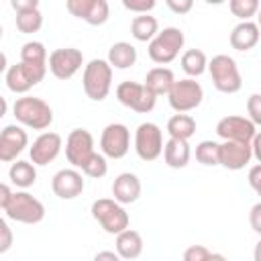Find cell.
<instances>
[{"mask_svg": "<svg viewBox=\"0 0 261 261\" xmlns=\"http://www.w3.org/2000/svg\"><path fill=\"white\" fill-rule=\"evenodd\" d=\"M175 75L169 67H153L147 71V77H145V86L155 94V96H167L175 84Z\"/></svg>", "mask_w": 261, "mask_h": 261, "instance_id": "7402d4cb", "label": "cell"}, {"mask_svg": "<svg viewBox=\"0 0 261 261\" xmlns=\"http://www.w3.org/2000/svg\"><path fill=\"white\" fill-rule=\"evenodd\" d=\"M51 190L61 200H73L84 192V177L77 169H59L51 179Z\"/></svg>", "mask_w": 261, "mask_h": 261, "instance_id": "ac0fdd59", "label": "cell"}, {"mask_svg": "<svg viewBox=\"0 0 261 261\" xmlns=\"http://www.w3.org/2000/svg\"><path fill=\"white\" fill-rule=\"evenodd\" d=\"M167 133L171 139H184L188 141L196 133V120L190 114H173L167 120Z\"/></svg>", "mask_w": 261, "mask_h": 261, "instance_id": "f1b7e54d", "label": "cell"}, {"mask_svg": "<svg viewBox=\"0 0 261 261\" xmlns=\"http://www.w3.org/2000/svg\"><path fill=\"white\" fill-rule=\"evenodd\" d=\"M196 159L202 165H220V143L202 141L196 145Z\"/></svg>", "mask_w": 261, "mask_h": 261, "instance_id": "1f68e13d", "label": "cell"}, {"mask_svg": "<svg viewBox=\"0 0 261 261\" xmlns=\"http://www.w3.org/2000/svg\"><path fill=\"white\" fill-rule=\"evenodd\" d=\"M251 159H253L251 143H237V141L220 143V165L222 167L230 171H239L245 165H249Z\"/></svg>", "mask_w": 261, "mask_h": 261, "instance_id": "d6986e66", "label": "cell"}, {"mask_svg": "<svg viewBox=\"0 0 261 261\" xmlns=\"http://www.w3.org/2000/svg\"><path fill=\"white\" fill-rule=\"evenodd\" d=\"M208 73L212 77L214 88L222 94H234L243 86V77L237 67V61L226 53H218L208 61Z\"/></svg>", "mask_w": 261, "mask_h": 261, "instance_id": "3957f363", "label": "cell"}, {"mask_svg": "<svg viewBox=\"0 0 261 261\" xmlns=\"http://www.w3.org/2000/svg\"><path fill=\"white\" fill-rule=\"evenodd\" d=\"M43 27V14L39 8L33 10H24V12H16V29L24 35L37 33Z\"/></svg>", "mask_w": 261, "mask_h": 261, "instance_id": "4dcf8cb0", "label": "cell"}, {"mask_svg": "<svg viewBox=\"0 0 261 261\" xmlns=\"http://www.w3.org/2000/svg\"><path fill=\"white\" fill-rule=\"evenodd\" d=\"M106 61L116 69H128L137 61V49L126 41H118L108 49Z\"/></svg>", "mask_w": 261, "mask_h": 261, "instance_id": "d4e9b609", "label": "cell"}, {"mask_svg": "<svg viewBox=\"0 0 261 261\" xmlns=\"http://www.w3.org/2000/svg\"><path fill=\"white\" fill-rule=\"evenodd\" d=\"M112 196L122 206L137 202L139 196H141V179L130 171H124V173L116 175V179L112 181Z\"/></svg>", "mask_w": 261, "mask_h": 261, "instance_id": "ffe728a7", "label": "cell"}, {"mask_svg": "<svg viewBox=\"0 0 261 261\" xmlns=\"http://www.w3.org/2000/svg\"><path fill=\"white\" fill-rule=\"evenodd\" d=\"M184 41H186L184 31L179 27H165L149 43V49H147L149 57L163 67L165 63H171L179 55V51L184 49Z\"/></svg>", "mask_w": 261, "mask_h": 261, "instance_id": "8992f818", "label": "cell"}, {"mask_svg": "<svg viewBox=\"0 0 261 261\" xmlns=\"http://www.w3.org/2000/svg\"><path fill=\"white\" fill-rule=\"evenodd\" d=\"M181 69L188 73V77L196 80L208 69V57L202 49H188L181 53Z\"/></svg>", "mask_w": 261, "mask_h": 261, "instance_id": "83f0119b", "label": "cell"}, {"mask_svg": "<svg viewBox=\"0 0 261 261\" xmlns=\"http://www.w3.org/2000/svg\"><path fill=\"white\" fill-rule=\"evenodd\" d=\"M249 222H251V228H253L257 234H261V202L253 204V208H251V212H249Z\"/></svg>", "mask_w": 261, "mask_h": 261, "instance_id": "ab89813d", "label": "cell"}, {"mask_svg": "<svg viewBox=\"0 0 261 261\" xmlns=\"http://www.w3.org/2000/svg\"><path fill=\"white\" fill-rule=\"evenodd\" d=\"M94 137L86 128H73L65 141V157L75 169H84V165L94 155Z\"/></svg>", "mask_w": 261, "mask_h": 261, "instance_id": "7c38bea8", "label": "cell"}, {"mask_svg": "<svg viewBox=\"0 0 261 261\" xmlns=\"http://www.w3.org/2000/svg\"><path fill=\"white\" fill-rule=\"evenodd\" d=\"M8 177L10 181L16 186V188H31L35 181H37V169H35V163L33 161H24V159H18L10 165L8 169Z\"/></svg>", "mask_w": 261, "mask_h": 261, "instance_id": "4316f807", "label": "cell"}, {"mask_svg": "<svg viewBox=\"0 0 261 261\" xmlns=\"http://www.w3.org/2000/svg\"><path fill=\"white\" fill-rule=\"evenodd\" d=\"M116 253L124 261H133L143 253V237L141 232L126 228L124 232L116 234Z\"/></svg>", "mask_w": 261, "mask_h": 261, "instance_id": "603a6c76", "label": "cell"}, {"mask_svg": "<svg viewBox=\"0 0 261 261\" xmlns=\"http://www.w3.org/2000/svg\"><path fill=\"white\" fill-rule=\"evenodd\" d=\"M12 194H14V192L10 190L8 184H2V186H0V208H4V206L8 204V200L12 198Z\"/></svg>", "mask_w": 261, "mask_h": 261, "instance_id": "7bdbcfd3", "label": "cell"}, {"mask_svg": "<svg viewBox=\"0 0 261 261\" xmlns=\"http://www.w3.org/2000/svg\"><path fill=\"white\" fill-rule=\"evenodd\" d=\"M88 177H94V179H100V177H104L106 175V171H108V163H106V157L102 155V153H94L92 155V159L84 165V169H82Z\"/></svg>", "mask_w": 261, "mask_h": 261, "instance_id": "836d02e7", "label": "cell"}, {"mask_svg": "<svg viewBox=\"0 0 261 261\" xmlns=\"http://www.w3.org/2000/svg\"><path fill=\"white\" fill-rule=\"evenodd\" d=\"M210 251L204 245H190L184 251V261H208L210 259Z\"/></svg>", "mask_w": 261, "mask_h": 261, "instance_id": "8d00e7d4", "label": "cell"}, {"mask_svg": "<svg viewBox=\"0 0 261 261\" xmlns=\"http://www.w3.org/2000/svg\"><path fill=\"white\" fill-rule=\"evenodd\" d=\"M251 149H253V157L261 163V133H257L255 139L251 141Z\"/></svg>", "mask_w": 261, "mask_h": 261, "instance_id": "f6af8a7d", "label": "cell"}, {"mask_svg": "<svg viewBox=\"0 0 261 261\" xmlns=\"http://www.w3.org/2000/svg\"><path fill=\"white\" fill-rule=\"evenodd\" d=\"M257 24H259V29H261V8H259V12H257Z\"/></svg>", "mask_w": 261, "mask_h": 261, "instance_id": "c3c4849f", "label": "cell"}, {"mask_svg": "<svg viewBox=\"0 0 261 261\" xmlns=\"http://www.w3.org/2000/svg\"><path fill=\"white\" fill-rule=\"evenodd\" d=\"M4 214L14 220V222H22V224H37L45 218V206L41 200H37L33 194L29 192H14L12 198L8 200V204L2 208Z\"/></svg>", "mask_w": 261, "mask_h": 261, "instance_id": "5b68a950", "label": "cell"}, {"mask_svg": "<svg viewBox=\"0 0 261 261\" xmlns=\"http://www.w3.org/2000/svg\"><path fill=\"white\" fill-rule=\"evenodd\" d=\"M259 24L257 22H251V20H245V22H239L232 33H230V47L245 53V51H251L257 43H259Z\"/></svg>", "mask_w": 261, "mask_h": 261, "instance_id": "44dd1931", "label": "cell"}, {"mask_svg": "<svg viewBox=\"0 0 261 261\" xmlns=\"http://www.w3.org/2000/svg\"><path fill=\"white\" fill-rule=\"evenodd\" d=\"M102 155L108 159H122L130 149V130L122 122H110L100 137Z\"/></svg>", "mask_w": 261, "mask_h": 261, "instance_id": "8fae6325", "label": "cell"}, {"mask_svg": "<svg viewBox=\"0 0 261 261\" xmlns=\"http://www.w3.org/2000/svg\"><path fill=\"white\" fill-rule=\"evenodd\" d=\"M47 73V65H29V63H14L6 69V86L14 94H24L39 82H43Z\"/></svg>", "mask_w": 261, "mask_h": 261, "instance_id": "9c48e42d", "label": "cell"}, {"mask_svg": "<svg viewBox=\"0 0 261 261\" xmlns=\"http://www.w3.org/2000/svg\"><path fill=\"white\" fill-rule=\"evenodd\" d=\"M216 135L222 141H237V143H251L257 135V126L247 116H224L216 124Z\"/></svg>", "mask_w": 261, "mask_h": 261, "instance_id": "5bb4252c", "label": "cell"}, {"mask_svg": "<svg viewBox=\"0 0 261 261\" xmlns=\"http://www.w3.org/2000/svg\"><path fill=\"white\" fill-rule=\"evenodd\" d=\"M94 261H122V259H120L118 253H114V251H100V253L94 257Z\"/></svg>", "mask_w": 261, "mask_h": 261, "instance_id": "ee69618b", "label": "cell"}, {"mask_svg": "<svg viewBox=\"0 0 261 261\" xmlns=\"http://www.w3.org/2000/svg\"><path fill=\"white\" fill-rule=\"evenodd\" d=\"M169 106L177 112V114H186L194 108H198L204 100V88L200 86V82L192 80V77H184L177 80L171 88V92L167 94Z\"/></svg>", "mask_w": 261, "mask_h": 261, "instance_id": "ba28073f", "label": "cell"}, {"mask_svg": "<svg viewBox=\"0 0 261 261\" xmlns=\"http://www.w3.org/2000/svg\"><path fill=\"white\" fill-rule=\"evenodd\" d=\"M155 0H122V6L137 14H149V10L155 8Z\"/></svg>", "mask_w": 261, "mask_h": 261, "instance_id": "d590c367", "label": "cell"}, {"mask_svg": "<svg viewBox=\"0 0 261 261\" xmlns=\"http://www.w3.org/2000/svg\"><path fill=\"white\" fill-rule=\"evenodd\" d=\"M228 6H230V12L237 18H241V22L249 20L251 16H255L259 12V8H261V4L257 0H230Z\"/></svg>", "mask_w": 261, "mask_h": 261, "instance_id": "d6a6232c", "label": "cell"}, {"mask_svg": "<svg viewBox=\"0 0 261 261\" xmlns=\"http://www.w3.org/2000/svg\"><path fill=\"white\" fill-rule=\"evenodd\" d=\"M0 232H2V241H0V253H6L12 245V230L8 226L6 220H0Z\"/></svg>", "mask_w": 261, "mask_h": 261, "instance_id": "f35d334b", "label": "cell"}, {"mask_svg": "<svg viewBox=\"0 0 261 261\" xmlns=\"http://www.w3.org/2000/svg\"><path fill=\"white\" fill-rule=\"evenodd\" d=\"M247 112H249V120L255 126H261V94H251L247 100Z\"/></svg>", "mask_w": 261, "mask_h": 261, "instance_id": "e575fe53", "label": "cell"}, {"mask_svg": "<svg viewBox=\"0 0 261 261\" xmlns=\"http://www.w3.org/2000/svg\"><path fill=\"white\" fill-rule=\"evenodd\" d=\"M65 8L73 16L86 20L92 27L104 24L108 20V14H110V8H108L106 0H67Z\"/></svg>", "mask_w": 261, "mask_h": 261, "instance_id": "9a60e30c", "label": "cell"}, {"mask_svg": "<svg viewBox=\"0 0 261 261\" xmlns=\"http://www.w3.org/2000/svg\"><path fill=\"white\" fill-rule=\"evenodd\" d=\"M249 186L255 190V194L261 198V163L253 165L249 169Z\"/></svg>", "mask_w": 261, "mask_h": 261, "instance_id": "74e56055", "label": "cell"}, {"mask_svg": "<svg viewBox=\"0 0 261 261\" xmlns=\"http://www.w3.org/2000/svg\"><path fill=\"white\" fill-rule=\"evenodd\" d=\"M27 145H29V135L24 128H20L16 124L4 126L0 133V161H4V163L14 161L24 151Z\"/></svg>", "mask_w": 261, "mask_h": 261, "instance_id": "e0dca14e", "label": "cell"}, {"mask_svg": "<svg viewBox=\"0 0 261 261\" xmlns=\"http://www.w3.org/2000/svg\"><path fill=\"white\" fill-rule=\"evenodd\" d=\"M12 114L20 124L33 130H45L53 122V108L43 98H35V96L18 98L12 106Z\"/></svg>", "mask_w": 261, "mask_h": 261, "instance_id": "6da1fadb", "label": "cell"}, {"mask_svg": "<svg viewBox=\"0 0 261 261\" xmlns=\"http://www.w3.org/2000/svg\"><path fill=\"white\" fill-rule=\"evenodd\" d=\"M10 6H12L16 12H24V10L39 8V2H37V0H10Z\"/></svg>", "mask_w": 261, "mask_h": 261, "instance_id": "b9f144b4", "label": "cell"}, {"mask_svg": "<svg viewBox=\"0 0 261 261\" xmlns=\"http://www.w3.org/2000/svg\"><path fill=\"white\" fill-rule=\"evenodd\" d=\"M163 159L173 169L186 167L188 161H190V145H188V141H184V139H171L169 137V141L163 147Z\"/></svg>", "mask_w": 261, "mask_h": 261, "instance_id": "cb8c5ba5", "label": "cell"}, {"mask_svg": "<svg viewBox=\"0 0 261 261\" xmlns=\"http://www.w3.org/2000/svg\"><path fill=\"white\" fill-rule=\"evenodd\" d=\"M253 259L255 261H261V241L255 245V249H253Z\"/></svg>", "mask_w": 261, "mask_h": 261, "instance_id": "bcb514c9", "label": "cell"}, {"mask_svg": "<svg viewBox=\"0 0 261 261\" xmlns=\"http://www.w3.org/2000/svg\"><path fill=\"white\" fill-rule=\"evenodd\" d=\"M82 86L90 100L102 102L112 88V65L106 59H92L84 67Z\"/></svg>", "mask_w": 261, "mask_h": 261, "instance_id": "7a4b0ae2", "label": "cell"}, {"mask_svg": "<svg viewBox=\"0 0 261 261\" xmlns=\"http://www.w3.org/2000/svg\"><path fill=\"white\" fill-rule=\"evenodd\" d=\"M84 63V55L80 49L73 47H63V49H55L49 55V71L57 77V80H71Z\"/></svg>", "mask_w": 261, "mask_h": 261, "instance_id": "4fadbf2b", "label": "cell"}, {"mask_svg": "<svg viewBox=\"0 0 261 261\" xmlns=\"http://www.w3.org/2000/svg\"><path fill=\"white\" fill-rule=\"evenodd\" d=\"M163 133L155 122H141L135 130V151L143 161H155L163 153Z\"/></svg>", "mask_w": 261, "mask_h": 261, "instance_id": "30bf717a", "label": "cell"}, {"mask_svg": "<svg viewBox=\"0 0 261 261\" xmlns=\"http://www.w3.org/2000/svg\"><path fill=\"white\" fill-rule=\"evenodd\" d=\"M92 216L94 220L104 228L108 234H120L128 228V212L122 204H118L114 198H100L92 204Z\"/></svg>", "mask_w": 261, "mask_h": 261, "instance_id": "277c9868", "label": "cell"}, {"mask_svg": "<svg viewBox=\"0 0 261 261\" xmlns=\"http://www.w3.org/2000/svg\"><path fill=\"white\" fill-rule=\"evenodd\" d=\"M20 61L29 65H49L47 49L41 41H29L20 49Z\"/></svg>", "mask_w": 261, "mask_h": 261, "instance_id": "f546056e", "label": "cell"}, {"mask_svg": "<svg viewBox=\"0 0 261 261\" xmlns=\"http://www.w3.org/2000/svg\"><path fill=\"white\" fill-rule=\"evenodd\" d=\"M159 33V22L151 14H139L130 22V35L141 43H151Z\"/></svg>", "mask_w": 261, "mask_h": 261, "instance_id": "484cf974", "label": "cell"}, {"mask_svg": "<svg viewBox=\"0 0 261 261\" xmlns=\"http://www.w3.org/2000/svg\"><path fill=\"white\" fill-rule=\"evenodd\" d=\"M116 98L122 106L135 110V112H141V114L151 112L157 102V96L145 84L130 82V80H124L116 86Z\"/></svg>", "mask_w": 261, "mask_h": 261, "instance_id": "52a82bcc", "label": "cell"}, {"mask_svg": "<svg viewBox=\"0 0 261 261\" xmlns=\"http://www.w3.org/2000/svg\"><path fill=\"white\" fill-rule=\"evenodd\" d=\"M167 6H169V10H173L175 14H186V12L192 10L194 2H192V0H167Z\"/></svg>", "mask_w": 261, "mask_h": 261, "instance_id": "60d3db41", "label": "cell"}, {"mask_svg": "<svg viewBox=\"0 0 261 261\" xmlns=\"http://www.w3.org/2000/svg\"><path fill=\"white\" fill-rule=\"evenodd\" d=\"M61 147H63L61 135H57V133H53V130L41 133V135L33 141V145H31V149H29L31 161H33L35 165H47V163H51V161L59 155Z\"/></svg>", "mask_w": 261, "mask_h": 261, "instance_id": "2e32d148", "label": "cell"}, {"mask_svg": "<svg viewBox=\"0 0 261 261\" xmlns=\"http://www.w3.org/2000/svg\"><path fill=\"white\" fill-rule=\"evenodd\" d=\"M208 261H228V259H226V257H224V255H220V253H212V255H210V259H208Z\"/></svg>", "mask_w": 261, "mask_h": 261, "instance_id": "7dc6e473", "label": "cell"}]
</instances>
